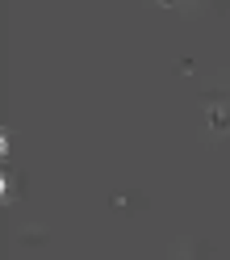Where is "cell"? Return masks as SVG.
I'll return each mask as SVG.
<instances>
[{"label":"cell","mask_w":230,"mask_h":260,"mask_svg":"<svg viewBox=\"0 0 230 260\" xmlns=\"http://www.w3.org/2000/svg\"><path fill=\"white\" fill-rule=\"evenodd\" d=\"M5 147H9V143H5V135H0V151H5Z\"/></svg>","instance_id":"obj_1"},{"label":"cell","mask_w":230,"mask_h":260,"mask_svg":"<svg viewBox=\"0 0 230 260\" xmlns=\"http://www.w3.org/2000/svg\"><path fill=\"white\" fill-rule=\"evenodd\" d=\"M0 193H5V181H0Z\"/></svg>","instance_id":"obj_2"}]
</instances>
